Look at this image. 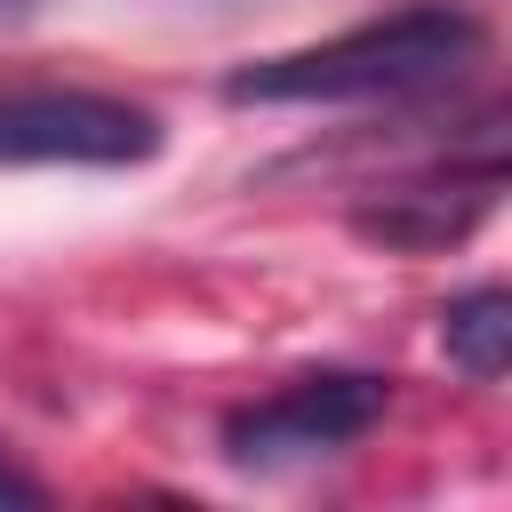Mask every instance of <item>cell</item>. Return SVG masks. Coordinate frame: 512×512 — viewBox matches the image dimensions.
Returning a JSON list of instances; mask_svg holds the SVG:
<instances>
[{
  "instance_id": "obj_1",
  "label": "cell",
  "mask_w": 512,
  "mask_h": 512,
  "mask_svg": "<svg viewBox=\"0 0 512 512\" xmlns=\"http://www.w3.org/2000/svg\"><path fill=\"white\" fill-rule=\"evenodd\" d=\"M480 40H488V24L464 0H408L392 16L328 32L312 48L224 72V104H400V96H432L464 64H480Z\"/></svg>"
},
{
  "instance_id": "obj_3",
  "label": "cell",
  "mask_w": 512,
  "mask_h": 512,
  "mask_svg": "<svg viewBox=\"0 0 512 512\" xmlns=\"http://www.w3.org/2000/svg\"><path fill=\"white\" fill-rule=\"evenodd\" d=\"M168 144L160 112L104 88H8L0 168H136Z\"/></svg>"
},
{
  "instance_id": "obj_2",
  "label": "cell",
  "mask_w": 512,
  "mask_h": 512,
  "mask_svg": "<svg viewBox=\"0 0 512 512\" xmlns=\"http://www.w3.org/2000/svg\"><path fill=\"white\" fill-rule=\"evenodd\" d=\"M384 408H392V376H376V368H304L280 392L240 400L216 440H224L232 464L264 472V464H304V456L352 448L360 432L384 424Z\"/></svg>"
},
{
  "instance_id": "obj_6",
  "label": "cell",
  "mask_w": 512,
  "mask_h": 512,
  "mask_svg": "<svg viewBox=\"0 0 512 512\" xmlns=\"http://www.w3.org/2000/svg\"><path fill=\"white\" fill-rule=\"evenodd\" d=\"M0 504H48V488H40V480H32L8 448H0Z\"/></svg>"
},
{
  "instance_id": "obj_5",
  "label": "cell",
  "mask_w": 512,
  "mask_h": 512,
  "mask_svg": "<svg viewBox=\"0 0 512 512\" xmlns=\"http://www.w3.org/2000/svg\"><path fill=\"white\" fill-rule=\"evenodd\" d=\"M440 344H448V360H456L472 384H496V376L512 368V296H504L496 280L448 296V304H440Z\"/></svg>"
},
{
  "instance_id": "obj_4",
  "label": "cell",
  "mask_w": 512,
  "mask_h": 512,
  "mask_svg": "<svg viewBox=\"0 0 512 512\" xmlns=\"http://www.w3.org/2000/svg\"><path fill=\"white\" fill-rule=\"evenodd\" d=\"M496 192H504V160L488 144L472 168H432V176H408V184L368 192L352 208V232L360 240H384V248H408V256H432V248L472 240V224L496 208Z\"/></svg>"
}]
</instances>
